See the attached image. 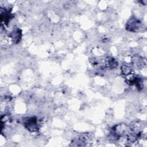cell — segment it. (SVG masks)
<instances>
[{
    "instance_id": "obj_1",
    "label": "cell",
    "mask_w": 147,
    "mask_h": 147,
    "mask_svg": "<svg viewBox=\"0 0 147 147\" xmlns=\"http://www.w3.org/2000/svg\"><path fill=\"white\" fill-rule=\"evenodd\" d=\"M24 126L30 131H36L38 129L37 118L35 117L27 118L24 121Z\"/></svg>"
},
{
    "instance_id": "obj_2",
    "label": "cell",
    "mask_w": 147,
    "mask_h": 147,
    "mask_svg": "<svg viewBox=\"0 0 147 147\" xmlns=\"http://www.w3.org/2000/svg\"><path fill=\"white\" fill-rule=\"evenodd\" d=\"M141 22L136 18H130L126 25V29L130 32H136L140 27Z\"/></svg>"
},
{
    "instance_id": "obj_3",
    "label": "cell",
    "mask_w": 147,
    "mask_h": 147,
    "mask_svg": "<svg viewBox=\"0 0 147 147\" xmlns=\"http://www.w3.org/2000/svg\"><path fill=\"white\" fill-rule=\"evenodd\" d=\"M105 65L107 68L112 69L115 68L118 65V62L117 60L110 57H107L105 60Z\"/></svg>"
},
{
    "instance_id": "obj_4",
    "label": "cell",
    "mask_w": 147,
    "mask_h": 147,
    "mask_svg": "<svg viewBox=\"0 0 147 147\" xmlns=\"http://www.w3.org/2000/svg\"><path fill=\"white\" fill-rule=\"evenodd\" d=\"M10 37L13 42H19L21 37V31L19 29H15L10 34Z\"/></svg>"
},
{
    "instance_id": "obj_5",
    "label": "cell",
    "mask_w": 147,
    "mask_h": 147,
    "mask_svg": "<svg viewBox=\"0 0 147 147\" xmlns=\"http://www.w3.org/2000/svg\"><path fill=\"white\" fill-rule=\"evenodd\" d=\"M121 71L122 74L125 75H128L129 74L132 73V70L131 68L127 65H122L121 67Z\"/></svg>"
}]
</instances>
